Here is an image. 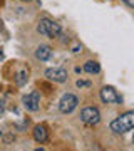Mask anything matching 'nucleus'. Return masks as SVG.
Masks as SVG:
<instances>
[{"label": "nucleus", "mask_w": 134, "mask_h": 151, "mask_svg": "<svg viewBox=\"0 0 134 151\" xmlns=\"http://www.w3.org/2000/svg\"><path fill=\"white\" fill-rule=\"evenodd\" d=\"M22 104L27 111H39L40 108V94L39 91H32L22 97Z\"/></svg>", "instance_id": "obj_5"}, {"label": "nucleus", "mask_w": 134, "mask_h": 151, "mask_svg": "<svg viewBox=\"0 0 134 151\" xmlns=\"http://www.w3.org/2000/svg\"><path fill=\"white\" fill-rule=\"evenodd\" d=\"M50 55H52V49L49 47V45H39L35 49V57L39 60H49Z\"/></svg>", "instance_id": "obj_9"}, {"label": "nucleus", "mask_w": 134, "mask_h": 151, "mask_svg": "<svg viewBox=\"0 0 134 151\" xmlns=\"http://www.w3.org/2000/svg\"><path fill=\"white\" fill-rule=\"evenodd\" d=\"M20 2H30V0H20Z\"/></svg>", "instance_id": "obj_14"}, {"label": "nucleus", "mask_w": 134, "mask_h": 151, "mask_svg": "<svg viewBox=\"0 0 134 151\" xmlns=\"http://www.w3.org/2000/svg\"><path fill=\"white\" fill-rule=\"evenodd\" d=\"M37 32L49 39H57L62 35V29L57 22L50 20V19H40L37 25Z\"/></svg>", "instance_id": "obj_2"}, {"label": "nucleus", "mask_w": 134, "mask_h": 151, "mask_svg": "<svg viewBox=\"0 0 134 151\" xmlns=\"http://www.w3.org/2000/svg\"><path fill=\"white\" fill-rule=\"evenodd\" d=\"M0 138H2V131H0Z\"/></svg>", "instance_id": "obj_15"}, {"label": "nucleus", "mask_w": 134, "mask_h": 151, "mask_svg": "<svg viewBox=\"0 0 134 151\" xmlns=\"http://www.w3.org/2000/svg\"><path fill=\"white\" fill-rule=\"evenodd\" d=\"M45 77L49 81H54V82H62L67 81V70L65 69H60V67H50V69L45 70Z\"/></svg>", "instance_id": "obj_7"}, {"label": "nucleus", "mask_w": 134, "mask_h": 151, "mask_svg": "<svg viewBox=\"0 0 134 151\" xmlns=\"http://www.w3.org/2000/svg\"><path fill=\"white\" fill-rule=\"evenodd\" d=\"M101 99L106 104H114V103H123V97L118 94V91L113 86H104L101 89Z\"/></svg>", "instance_id": "obj_6"}, {"label": "nucleus", "mask_w": 134, "mask_h": 151, "mask_svg": "<svg viewBox=\"0 0 134 151\" xmlns=\"http://www.w3.org/2000/svg\"><path fill=\"white\" fill-rule=\"evenodd\" d=\"M80 119L87 126H94L101 121V113L97 108H84L80 111Z\"/></svg>", "instance_id": "obj_3"}, {"label": "nucleus", "mask_w": 134, "mask_h": 151, "mask_svg": "<svg viewBox=\"0 0 134 151\" xmlns=\"http://www.w3.org/2000/svg\"><path fill=\"white\" fill-rule=\"evenodd\" d=\"M77 104H79V99L74 94H64L62 99L59 101V111L64 114H69L77 108Z\"/></svg>", "instance_id": "obj_4"}, {"label": "nucleus", "mask_w": 134, "mask_h": 151, "mask_svg": "<svg viewBox=\"0 0 134 151\" xmlns=\"http://www.w3.org/2000/svg\"><path fill=\"white\" fill-rule=\"evenodd\" d=\"M109 128H111V131H114L116 134H124V133L134 129V111L121 114L119 118L111 121Z\"/></svg>", "instance_id": "obj_1"}, {"label": "nucleus", "mask_w": 134, "mask_h": 151, "mask_svg": "<svg viewBox=\"0 0 134 151\" xmlns=\"http://www.w3.org/2000/svg\"><path fill=\"white\" fill-rule=\"evenodd\" d=\"M87 86H91V82H87V81H77V87H87Z\"/></svg>", "instance_id": "obj_12"}, {"label": "nucleus", "mask_w": 134, "mask_h": 151, "mask_svg": "<svg viewBox=\"0 0 134 151\" xmlns=\"http://www.w3.org/2000/svg\"><path fill=\"white\" fill-rule=\"evenodd\" d=\"M27 81H29V72H27L25 69L19 70V72L15 74V84L17 86H24Z\"/></svg>", "instance_id": "obj_11"}, {"label": "nucleus", "mask_w": 134, "mask_h": 151, "mask_svg": "<svg viewBox=\"0 0 134 151\" xmlns=\"http://www.w3.org/2000/svg\"><path fill=\"white\" fill-rule=\"evenodd\" d=\"M32 134H34V139L37 141V143H45V141L49 139V131H47L45 126H42V124H37V126L34 128Z\"/></svg>", "instance_id": "obj_8"}, {"label": "nucleus", "mask_w": 134, "mask_h": 151, "mask_svg": "<svg viewBox=\"0 0 134 151\" xmlns=\"http://www.w3.org/2000/svg\"><path fill=\"white\" fill-rule=\"evenodd\" d=\"M84 70L89 72V74H99L101 72V65L96 60H87L86 64H84Z\"/></svg>", "instance_id": "obj_10"}, {"label": "nucleus", "mask_w": 134, "mask_h": 151, "mask_svg": "<svg viewBox=\"0 0 134 151\" xmlns=\"http://www.w3.org/2000/svg\"><path fill=\"white\" fill-rule=\"evenodd\" d=\"M4 109H5V103H4V99L0 97V114L4 113Z\"/></svg>", "instance_id": "obj_13"}]
</instances>
